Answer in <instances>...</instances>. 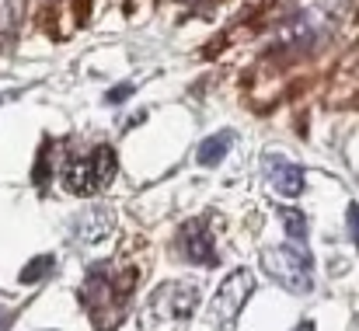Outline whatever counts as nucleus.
I'll use <instances>...</instances> for the list:
<instances>
[{"label": "nucleus", "instance_id": "obj_11", "mask_svg": "<svg viewBox=\"0 0 359 331\" xmlns=\"http://www.w3.org/2000/svg\"><path fill=\"white\" fill-rule=\"evenodd\" d=\"M300 331H314V328H311V325H304V328H300Z\"/></svg>", "mask_w": 359, "mask_h": 331}, {"label": "nucleus", "instance_id": "obj_10", "mask_svg": "<svg viewBox=\"0 0 359 331\" xmlns=\"http://www.w3.org/2000/svg\"><path fill=\"white\" fill-rule=\"evenodd\" d=\"M11 321H14V314L0 307V331H7V328H11Z\"/></svg>", "mask_w": 359, "mask_h": 331}, {"label": "nucleus", "instance_id": "obj_7", "mask_svg": "<svg viewBox=\"0 0 359 331\" xmlns=\"http://www.w3.org/2000/svg\"><path fill=\"white\" fill-rule=\"evenodd\" d=\"M231 143H234V133H217V136H210V140L199 147V164H203V168H217V164L227 157Z\"/></svg>", "mask_w": 359, "mask_h": 331}, {"label": "nucleus", "instance_id": "obj_1", "mask_svg": "<svg viewBox=\"0 0 359 331\" xmlns=\"http://www.w3.org/2000/svg\"><path fill=\"white\" fill-rule=\"evenodd\" d=\"M199 307L196 283H164L150 293L140 325L143 331H185Z\"/></svg>", "mask_w": 359, "mask_h": 331}, {"label": "nucleus", "instance_id": "obj_2", "mask_svg": "<svg viewBox=\"0 0 359 331\" xmlns=\"http://www.w3.org/2000/svg\"><path fill=\"white\" fill-rule=\"evenodd\" d=\"M262 269L290 293H307L314 286V262L307 241H286L279 248H269L262 255Z\"/></svg>", "mask_w": 359, "mask_h": 331}, {"label": "nucleus", "instance_id": "obj_8", "mask_svg": "<svg viewBox=\"0 0 359 331\" xmlns=\"http://www.w3.org/2000/svg\"><path fill=\"white\" fill-rule=\"evenodd\" d=\"M49 272H53V258H35V262L21 272V283H35V279L49 276Z\"/></svg>", "mask_w": 359, "mask_h": 331}, {"label": "nucleus", "instance_id": "obj_5", "mask_svg": "<svg viewBox=\"0 0 359 331\" xmlns=\"http://www.w3.org/2000/svg\"><path fill=\"white\" fill-rule=\"evenodd\" d=\"M178 248H182V255H185L189 262H196V265H217L213 237H210V230H206V223L203 220H192V223L182 227V234H178Z\"/></svg>", "mask_w": 359, "mask_h": 331}, {"label": "nucleus", "instance_id": "obj_9", "mask_svg": "<svg viewBox=\"0 0 359 331\" xmlns=\"http://www.w3.org/2000/svg\"><path fill=\"white\" fill-rule=\"evenodd\" d=\"M349 227L356 230V244H359V206H349Z\"/></svg>", "mask_w": 359, "mask_h": 331}, {"label": "nucleus", "instance_id": "obj_6", "mask_svg": "<svg viewBox=\"0 0 359 331\" xmlns=\"http://www.w3.org/2000/svg\"><path fill=\"white\" fill-rule=\"evenodd\" d=\"M265 175H269L272 189H276L279 196H286V199L300 196V189H304V171H300L297 164L283 161V157H269V161H265Z\"/></svg>", "mask_w": 359, "mask_h": 331}, {"label": "nucleus", "instance_id": "obj_4", "mask_svg": "<svg viewBox=\"0 0 359 331\" xmlns=\"http://www.w3.org/2000/svg\"><path fill=\"white\" fill-rule=\"evenodd\" d=\"M251 290H255V276H251L248 269L231 272V276L224 279V286L217 290L213 304H210V321L220 325V328L234 325V318L241 314V307H244V300L251 297Z\"/></svg>", "mask_w": 359, "mask_h": 331}, {"label": "nucleus", "instance_id": "obj_3", "mask_svg": "<svg viewBox=\"0 0 359 331\" xmlns=\"http://www.w3.org/2000/svg\"><path fill=\"white\" fill-rule=\"evenodd\" d=\"M112 178H116V154L102 147L91 157H81L63 171V189L74 196H98L102 189L112 185Z\"/></svg>", "mask_w": 359, "mask_h": 331}]
</instances>
